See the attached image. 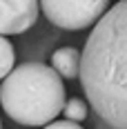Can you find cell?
Wrapping results in <instances>:
<instances>
[{
    "instance_id": "6da1fadb",
    "label": "cell",
    "mask_w": 127,
    "mask_h": 129,
    "mask_svg": "<svg viewBox=\"0 0 127 129\" xmlns=\"http://www.w3.org/2000/svg\"><path fill=\"white\" fill-rule=\"evenodd\" d=\"M80 82L89 105L112 129H127V0L96 22L80 51Z\"/></svg>"
},
{
    "instance_id": "7a4b0ae2",
    "label": "cell",
    "mask_w": 127,
    "mask_h": 129,
    "mask_svg": "<svg viewBox=\"0 0 127 129\" xmlns=\"http://www.w3.org/2000/svg\"><path fill=\"white\" fill-rule=\"evenodd\" d=\"M65 103V85L60 76L42 62L18 64L0 85V105L5 114L25 127L54 122Z\"/></svg>"
},
{
    "instance_id": "3957f363",
    "label": "cell",
    "mask_w": 127,
    "mask_h": 129,
    "mask_svg": "<svg viewBox=\"0 0 127 129\" xmlns=\"http://www.w3.org/2000/svg\"><path fill=\"white\" fill-rule=\"evenodd\" d=\"M42 5V13L51 25L78 31L96 25L105 16L109 0H38Z\"/></svg>"
},
{
    "instance_id": "277c9868",
    "label": "cell",
    "mask_w": 127,
    "mask_h": 129,
    "mask_svg": "<svg viewBox=\"0 0 127 129\" xmlns=\"http://www.w3.org/2000/svg\"><path fill=\"white\" fill-rule=\"evenodd\" d=\"M38 0H0V36L22 34L38 20Z\"/></svg>"
},
{
    "instance_id": "5b68a950",
    "label": "cell",
    "mask_w": 127,
    "mask_h": 129,
    "mask_svg": "<svg viewBox=\"0 0 127 129\" xmlns=\"http://www.w3.org/2000/svg\"><path fill=\"white\" fill-rule=\"evenodd\" d=\"M51 69L60 78L74 80L80 74V53L74 47H60L51 53Z\"/></svg>"
},
{
    "instance_id": "8992f818",
    "label": "cell",
    "mask_w": 127,
    "mask_h": 129,
    "mask_svg": "<svg viewBox=\"0 0 127 129\" xmlns=\"http://www.w3.org/2000/svg\"><path fill=\"white\" fill-rule=\"evenodd\" d=\"M16 62V53H13V45L9 42V38L0 36V80L9 76V71L13 69Z\"/></svg>"
},
{
    "instance_id": "52a82bcc",
    "label": "cell",
    "mask_w": 127,
    "mask_h": 129,
    "mask_svg": "<svg viewBox=\"0 0 127 129\" xmlns=\"http://www.w3.org/2000/svg\"><path fill=\"white\" fill-rule=\"evenodd\" d=\"M63 114H65L67 120H71V122H80V120L87 118V105L83 103V100H78V98H71V100L65 103Z\"/></svg>"
},
{
    "instance_id": "ba28073f",
    "label": "cell",
    "mask_w": 127,
    "mask_h": 129,
    "mask_svg": "<svg viewBox=\"0 0 127 129\" xmlns=\"http://www.w3.org/2000/svg\"><path fill=\"white\" fill-rule=\"evenodd\" d=\"M42 129H83L78 122H71V120H58V122H49Z\"/></svg>"
},
{
    "instance_id": "9c48e42d",
    "label": "cell",
    "mask_w": 127,
    "mask_h": 129,
    "mask_svg": "<svg viewBox=\"0 0 127 129\" xmlns=\"http://www.w3.org/2000/svg\"><path fill=\"white\" fill-rule=\"evenodd\" d=\"M0 129H2V127H0Z\"/></svg>"
}]
</instances>
